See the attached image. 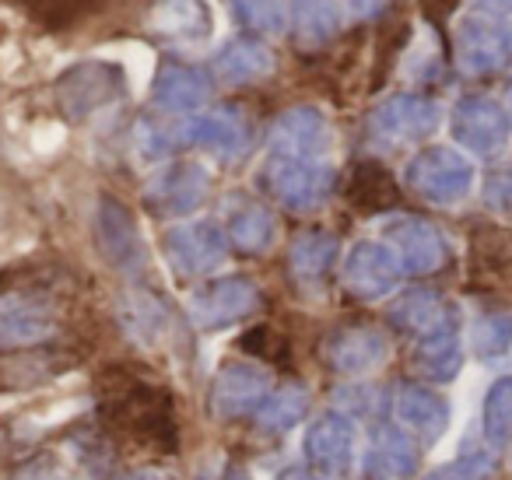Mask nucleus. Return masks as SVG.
<instances>
[{"label": "nucleus", "instance_id": "72a5a7b5", "mask_svg": "<svg viewBox=\"0 0 512 480\" xmlns=\"http://www.w3.org/2000/svg\"><path fill=\"white\" fill-rule=\"evenodd\" d=\"M232 480H246V477H242V473H235V477Z\"/></svg>", "mask_w": 512, "mask_h": 480}, {"label": "nucleus", "instance_id": "2eb2a0df", "mask_svg": "<svg viewBox=\"0 0 512 480\" xmlns=\"http://www.w3.org/2000/svg\"><path fill=\"white\" fill-rule=\"evenodd\" d=\"M439 109L432 102L421 99H397L376 113V130L390 141H407V137H421L435 127Z\"/></svg>", "mask_w": 512, "mask_h": 480}, {"label": "nucleus", "instance_id": "39448f33", "mask_svg": "<svg viewBox=\"0 0 512 480\" xmlns=\"http://www.w3.org/2000/svg\"><path fill=\"white\" fill-rule=\"evenodd\" d=\"M390 407L407 435H421L432 442L449 428V403L428 386H418V382H404V386L393 389Z\"/></svg>", "mask_w": 512, "mask_h": 480}, {"label": "nucleus", "instance_id": "0eeeda50", "mask_svg": "<svg viewBox=\"0 0 512 480\" xmlns=\"http://www.w3.org/2000/svg\"><path fill=\"white\" fill-rule=\"evenodd\" d=\"M253 305H256L253 284L242 281V277H232V281L207 284L204 291H197L190 298V316L200 330H218V326L246 316Z\"/></svg>", "mask_w": 512, "mask_h": 480}, {"label": "nucleus", "instance_id": "7ed1b4c3", "mask_svg": "<svg viewBox=\"0 0 512 480\" xmlns=\"http://www.w3.org/2000/svg\"><path fill=\"white\" fill-rule=\"evenodd\" d=\"M271 393V379L260 365H249V361H228L218 372L211 389V407L218 417L232 421L242 414H256L260 403Z\"/></svg>", "mask_w": 512, "mask_h": 480}, {"label": "nucleus", "instance_id": "9b49d317", "mask_svg": "<svg viewBox=\"0 0 512 480\" xmlns=\"http://www.w3.org/2000/svg\"><path fill=\"white\" fill-rule=\"evenodd\" d=\"M386 354H390V344H386L383 333L372 330V326L344 330V333H337L334 344H330V361H334V368H341V372H348V375L372 372V368L383 365Z\"/></svg>", "mask_w": 512, "mask_h": 480}, {"label": "nucleus", "instance_id": "aec40b11", "mask_svg": "<svg viewBox=\"0 0 512 480\" xmlns=\"http://www.w3.org/2000/svg\"><path fill=\"white\" fill-rule=\"evenodd\" d=\"M484 442L488 449H505L512 445V375L498 379L484 396V414H481Z\"/></svg>", "mask_w": 512, "mask_h": 480}, {"label": "nucleus", "instance_id": "bb28decb", "mask_svg": "<svg viewBox=\"0 0 512 480\" xmlns=\"http://www.w3.org/2000/svg\"><path fill=\"white\" fill-rule=\"evenodd\" d=\"M334 253H337V242L327 239V235H302L299 246H295V253H292V260H295V270H299V274L316 277L330 267Z\"/></svg>", "mask_w": 512, "mask_h": 480}, {"label": "nucleus", "instance_id": "f03ea898", "mask_svg": "<svg viewBox=\"0 0 512 480\" xmlns=\"http://www.w3.org/2000/svg\"><path fill=\"white\" fill-rule=\"evenodd\" d=\"M306 456L327 473H348L358 456V428L348 414L327 410L306 428Z\"/></svg>", "mask_w": 512, "mask_h": 480}, {"label": "nucleus", "instance_id": "9d476101", "mask_svg": "<svg viewBox=\"0 0 512 480\" xmlns=\"http://www.w3.org/2000/svg\"><path fill=\"white\" fill-rule=\"evenodd\" d=\"M274 193L292 207H316L330 193V172L302 158H278L271 172Z\"/></svg>", "mask_w": 512, "mask_h": 480}, {"label": "nucleus", "instance_id": "2f4dec72", "mask_svg": "<svg viewBox=\"0 0 512 480\" xmlns=\"http://www.w3.org/2000/svg\"><path fill=\"white\" fill-rule=\"evenodd\" d=\"M113 480H165L162 473H155V470H127V473H120V477H113Z\"/></svg>", "mask_w": 512, "mask_h": 480}, {"label": "nucleus", "instance_id": "473e14b6", "mask_svg": "<svg viewBox=\"0 0 512 480\" xmlns=\"http://www.w3.org/2000/svg\"><path fill=\"white\" fill-rule=\"evenodd\" d=\"M281 480H323V477H316V473H309V470H292V473H285Z\"/></svg>", "mask_w": 512, "mask_h": 480}, {"label": "nucleus", "instance_id": "f3484780", "mask_svg": "<svg viewBox=\"0 0 512 480\" xmlns=\"http://www.w3.org/2000/svg\"><path fill=\"white\" fill-rule=\"evenodd\" d=\"M306 410H309V389L299 386V382H285L281 389L267 393V400L260 403L256 424H260V431L281 435V431H292L306 417Z\"/></svg>", "mask_w": 512, "mask_h": 480}, {"label": "nucleus", "instance_id": "b1692460", "mask_svg": "<svg viewBox=\"0 0 512 480\" xmlns=\"http://www.w3.org/2000/svg\"><path fill=\"white\" fill-rule=\"evenodd\" d=\"M228 232H232V239L239 242L246 253H264L274 239V221H271V214L260 211V207H246V211L232 218Z\"/></svg>", "mask_w": 512, "mask_h": 480}, {"label": "nucleus", "instance_id": "f257e3e1", "mask_svg": "<svg viewBox=\"0 0 512 480\" xmlns=\"http://www.w3.org/2000/svg\"><path fill=\"white\" fill-rule=\"evenodd\" d=\"M411 186L421 197L435 200V204H456L470 193L474 186V169L463 155L449 148H432L411 162Z\"/></svg>", "mask_w": 512, "mask_h": 480}, {"label": "nucleus", "instance_id": "412c9836", "mask_svg": "<svg viewBox=\"0 0 512 480\" xmlns=\"http://www.w3.org/2000/svg\"><path fill=\"white\" fill-rule=\"evenodd\" d=\"M158 102H162L165 109H193L204 102L207 95V85L200 74L193 71H183V67H169V71L158 78Z\"/></svg>", "mask_w": 512, "mask_h": 480}, {"label": "nucleus", "instance_id": "c756f323", "mask_svg": "<svg viewBox=\"0 0 512 480\" xmlns=\"http://www.w3.org/2000/svg\"><path fill=\"white\" fill-rule=\"evenodd\" d=\"M488 197H491V204H495L498 211L512 214V172H505V176L491 179V186H488Z\"/></svg>", "mask_w": 512, "mask_h": 480}, {"label": "nucleus", "instance_id": "ddd939ff", "mask_svg": "<svg viewBox=\"0 0 512 480\" xmlns=\"http://www.w3.org/2000/svg\"><path fill=\"white\" fill-rule=\"evenodd\" d=\"M207 190V176L197 165H176L169 169L155 186H151V204L158 211H172V214H186L200 204Z\"/></svg>", "mask_w": 512, "mask_h": 480}, {"label": "nucleus", "instance_id": "4468645a", "mask_svg": "<svg viewBox=\"0 0 512 480\" xmlns=\"http://www.w3.org/2000/svg\"><path fill=\"white\" fill-rule=\"evenodd\" d=\"M53 323L39 305L18 302V298H4L0 302V347H25L39 344L50 337Z\"/></svg>", "mask_w": 512, "mask_h": 480}, {"label": "nucleus", "instance_id": "cd10ccee", "mask_svg": "<svg viewBox=\"0 0 512 480\" xmlns=\"http://www.w3.org/2000/svg\"><path fill=\"white\" fill-rule=\"evenodd\" d=\"M267 67H271V60H267L264 50H256V46H232L221 57V71H225L228 81H249L260 71H267Z\"/></svg>", "mask_w": 512, "mask_h": 480}, {"label": "nucleus", "instance_id": "1a4fd4ad", "mask_svg": "<svg viewBox=\"0 0 512 480\" xmlns=\"http://www.w3.org/2000/svg\"><path fill=\"white\" fill-rule=\"evenodd\" d=\"M390 239H393V256L400 260V267L414 270V274H432L446 260L442 235L418 218H400L390 228Z\"/></svg>", "mask_w": 512, "mask_h": 480}, {"label": "nucleus", "instance_id": "f8f14e48", "mask_svg": "<svg viewBox=\"0 0 512 480\" xmlns=\"http://www.w3.org/2000/svg\"><path fill=\"white\" fill-rule=\"evenodd\" d=\"M221 253H225V242L211 225L176 228L169 235V256L183 274H204V270L218 267Z\"/></svg>", "mask_w": 512, "mask_h": 480}, {"label": "nucleus", "instance_id": "6e6552de", "mask_svg": "<svg viewBox=\"0 0 512 480\" xmlns=\"http://www.w3.org/2000/svg\"><path fill=\"white\" fill-rule=\"evenodd\" d=\"M453 130L460 144L477 155H491L509 141V116L491 99H467L453 116Z\"/></svg>", "mask_w": 512, "mask_h": 480}, {"label": "nucleus", "instance_id": "393cba45", "mask_svg": "<svg viewBox=\"0 0 512 480\" xmlns=\"http://www.w3.org/2000/svg\"><path fill=\"white\" fill-rule=\"evenodd\" d=\"M351 200H355V204H362V207H369V211L386 207L393 200L390 176H386L383 169H376V165H358L355 179H351Z\"/></svg>", "mask_w": 512, "mask_h": 480}, {"label": "nucleus", "instance_id": "a878e982", "mask_svg": "<svg viewBox=\"0 0 512 480\" xmlns=\"http://www.w3.org/2000/svg\"><path fill=\"white\" fill-rule=\"evenodd\" d=\"M495 473V452L491 449H474L456 456L453 463H442L428 473L425 480H488Z\"/></svg>", "mask_w": 512, "mask_h": 480}, {"label": "nucleus", "instance_id": "dca6fc26", "mask_svg": "<svg viewBox=\"0 0 512 480\" xmlns=\"http://www.w3.org/2000/svg\"><path fill=\"white\" fill-rule=\"evenodd\" d=\"M393 323L400 330L414 333L418 340L442 330H453L449 326V305L439 295H432V291H414V295L400 298L397 309H393Z\"/></svg>", "mask_w": 512, "mask_h": 480}, {"label": "nucleus", "instance_id": "a211bd4d", "mask_svg": "<svg viewBox=\"0 0 512 480\" xmlns=\"http://www.w3.org/2000/svg\"><path fill=\"white\" fill-rule=\"evenodd\" d=\"M278 144L285 158H302V162H316L323 148H327V123L309 109H299L288 120H281Z\"/></svg>", "mask_w": 512, "mask_h": 480}, {"label": "nucleus", "instance_id": "4be33fe9", "mask_svg": "<svg viewBox=\"0 0 512 480\" xmlns=\"http://www.w3.org/2000/svg\"><path fill=\"white\" fill-rule=\"evenodd\" d=\"M193 141L225 151V155H239L246 144V127L235 113H211L193 127Z\"/></svg>", "mask_w": 512, "mask_h": 480}, {"label": "nucleus", "instance_id": "5701e85b", "mask_svg": "<svg viewBox=\"0 0 512 480\" xmlns=\"http://www.w3.org/2000/svg\"><path fill=\"white\" fill-rule=\"evenodd\" d=\"M512 347V316L509 312H491L481 316L474 326V354L484 361H495L509 354Z\"/></svg>", "mask_w": 512, "mask_h": 480}, {"label": "nucleus", "instance_id": "423d86ee", "mask_svg": "<svg viewBox=\"0 0 512 480\" xmlns=\"http://www.w3.org/2000/svg\"><path fill=\"white\" fill-rule=\"evenodd\" d=\"M400 274V260L379 242H362L351 249L348 263H344V284L355 291L358 298H383L393 291Z\"/></svg>", "mask_w": 512, "mask_h": 480}, {"label": "nucleus", "instance_id": "20e7f679", "mask_svg": "<svg viewBox=\"0 0 512 480\" xmlns=\"http://www.w3.org/2000/svg\"><path fill=\"white\" fill-rule=\"evenodd\" d=\"M418 442L397 424L372 428L369 449H365V477L369 480H411L418 473Z\"/></svg>", "mask_w": 512, "mask_h": 480}, {"label": "nucleus", "instance_id": "6ab92c4d", "mask_svg": "<svg viewBox=\"0 0 512 480\" xmlns=\"http://www.w3.org/2000/svg\"><path fill=\"white\" fill-rule=\"evenodd\" d=\"M460 361L463 358H460L456 330H442V333H432V337H421L418 347H414V368L432 382H449L456 372H460Z\"/></svg>", "mask_w": 512, "mask_h": 480}, {"label": "nucleus", "instance_id": "c85d7f7f", "mask_svg": "<svg viewBox=\"0 0 512 480\" xmlns=\"http://www.w3.org/2000/svg\"><path fill=\"white\" fill-rule=\"evenodd\" d=\"M106 0H43V11L60 15L57 22H71V15H85V11L102 8Z\"/></svg>", "mask_w": 512, "mask_h": 480}, {"label": "nucleus", "instance_id": "7c9ffc66", "mask_svg": "<svg viewBox=\"0 0 512 480\" xmlns=\"http://www.w3.org/2000/svg\"><path fill=\"white\" fill-rule=\"evenodd\" d=\"M18 480H67V477L60 473V466H53V463H36V466H29V470H25Z\"/></svg>", "mask_w": 512, "mask_h": 480}]
</instances>
